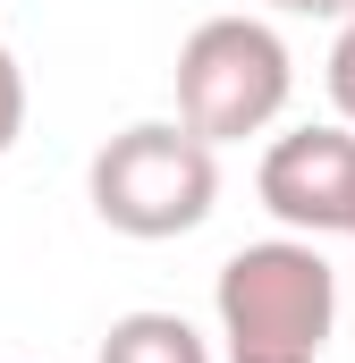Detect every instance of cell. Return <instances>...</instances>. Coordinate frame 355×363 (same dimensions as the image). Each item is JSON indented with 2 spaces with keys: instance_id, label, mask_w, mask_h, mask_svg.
<instances>
[{
  "instance_id": "obj_1",
  "label": "cell",
  "mask_w": 355,
  "mask_h": 363,
  "mask_svg": "<svg viewBox=\"0 0 355 363\" xmlns=\"http://www.w3.org/2000/svg\"><path fill=\"white\" fill-rule=\"evenodd\" d=\"M212 321L229 363H322L339 330V271L322 237H263L237 245L212 279Z\"/></svg>"
},
{
  "instance_id": "obj_2",
  "label": "cell",
  "mask_w": 355,
  "mask_h": 363,
  "mask_svg": "<svg viewBox=\"0 0 355 363\" xmlns=\"http://www.w3.org/2000/svg\"><path fill=\"white\" fill-rule=\"evenodd\" d=\"M85 194H93V220L136 245L186 237L220 203V144H203L186 118H136L93 152Z\"/></svg>"
},
{
  "instance_id": "obj_3",
  "label": "cell",
  "mask_w": 355,
  "mask_h": 363,
  "mask_svg": "<svg viewBox=\"0 0 355 363\" xmlns=\"http://www.w3.org/2000/svg\"><path fill=\"white\" fill-rule=\"evenodd\" d=\"M296 93V60L263 17H203L178 43V118L203 144H246Z\"/></svg>"
},
{
  "instance_id": "obj_4",
  "label": "cell",
  "mask_w": 355,
  "mask_h": 363,
  "mask_svg": "<svg viewBox=\"0 0 355 363\" xmlns=\"http://www.w3.org/2000/svg\"><path fill=\"white\" fill-rule=\"evenodd\" d=\"M254 194L288 237H355V127H288L254 169Z\"/></svg>"
},
{
  "instance_id": "obj_5",
  "label": "cell",
  "mask_w": 355,
  "mask_h": 363,
  "mask_svg": "<svg viewBox=\"0 0 355 363\" xmlns=\"http://www.w3.org/2000/svg\"><path fill=\"white\" fill-rule=\"evenodd\" d=\"M93 363H212V338H203L186 313L144 304V313H119V321L102 330V355Z\"/></svg>"
},
{
  "instance_id": "obj_6",
  "label": "cell",
  "mask_w": 355,
  "mask_h": 363,
  "mask_svg": "<svg viewBox=\"0 0 355 363\" xmlns=\"http://www.w3.org/2000/svg\"><path fill=\"white\" fill-rule=\"evenodd\" d=\"M17 135H26V68L0 43V152H17Z\"/></svg>"
},
{
  "instance_id": "obj_7",
  "label": "cell",
  "mask_w": 355,
  "mask_h": 363,
  "mask_svg": "<svg viewBox=\"0 0 355 363\" xmlns=\"http://www.w3.org/2000/svg\"><path fill=\"white\" fill-rule=\"evenodd\" d=\"M322 77H330V101H339V118L355 127V17L339 26V43H330V68H322Z\"/></svg>"
},
{
  "instance_id": "obj_8",
  "label": "cell",
  "mask_w": 355,
  "mask_h": 363,
  "mask_svg": "<svg viewBox=\"0 0 355 363\" xmlns=\"http://www.w3.org/2000/svg\"><path fill=\"white\" fill-rule=\"evenodd\" d=\"M271 9L279 17H339V26L355 17V0H271Z\"/></svg>"
}]
</instances>
